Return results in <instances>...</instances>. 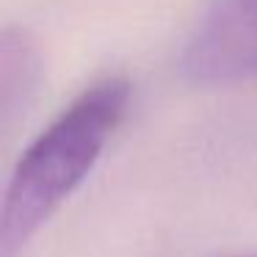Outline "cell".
I'll list each match as a JSON object with an SVG mask.
<instances>
[{"label":"cell","instance_id":"1","mask_svg":"<svg viewBox=\"0 0 257 257\" xmlns=\"http://www.w3.org/2000/svg\"><path fill=\"white\" fill-rule=\"evenodd\" d=\"M130 105V83L119 75L91 83L23 152L0 202L3 251L23 249L39 227L78 191Z\"/></svg>","mask_w":257,"mask_h":257},{"label":"cell","instance_id":"2","mask_svg":"<svg viewBox=\"0 0 257 257\" xmlns=\"http://www.w3.org/2000/svg\"><path fill=\"white\" fill-rule=\"evenodd\" d=\"M183 72L202 86L257 75V0H216L183 53Z\"/></svg>","mask_w":257,"mask_h":257},{"label":"cell","instance_id":"3","mask_svg":"<svg viewBox=\"0 0 257 257\" xmlns=\"http://www.w3.org/2000/svg\"><path fill=\"white\" fill-rule=\"evenodd\" d=\"M42 67V47L28 31L0 28V122L28 100Z\"/></svg>","mask_w":257,"mask_h":257},{"label":"cell","instance_id":"4","mask_svg":"<svg viewBox=\"0 0 257 257\" xmlns=\"http://www.w3.org/2000/svg\"><path fill=\"white\" fill-rule=\"evenodd\" d=\"M6 254V251H3V232H0V257Z\"/></svg>","mask_w":257,"mask_h":257},{"label":"cell","instance_id":"5","mask_svg":"<svg viewBox=\"0 0 257 257\" xmlns=\"http://www.w3.org/2000/svg\"><path fill=\"white\" fill-rule=\"evenodd\" d=\"M243 257H257V254H243Z\"/></svg>","mask_w":257,"mask_h":257}]
</instances>
